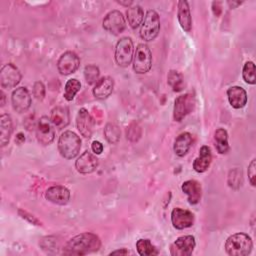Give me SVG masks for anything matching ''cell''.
<instances>
[{
	"label": "cell",
	"mask_w": 256,
	"mask_h": 256,
	"mask_svg": "<svg viewBox=\"0 0 256 256\" xmlns=\"http://www.w3.org/2000/svg\"><path fill=\"white\" fill-rule=\"evenodd\" d=\"M101 241L96 234L84 232L71 238L63 247L65 255H86L98 251Z\"/></svg>",
	"instance_id": "obj_1"
},
{
	"label": "cell",
	"mask_w": 256,
	"mask_h": 256,
	"mask_svg": "<svg viewBox=\"0 0 256 256\" xmlns=\"http://www.w3.org/2000/svg\"><path fill=\"white\" fill-rule=\"evenodd\" d=\"M253 247L252 240L245 233H235L229 236L225 242V250L231 256L248 255Z\"/></svg>",
	"instance_id": "obj_2"
},
{
	"label": "cell",
	"mask_w": 256,
	"mask_h": 256,
	"mask_svg": "<svg viewBox=\"0 0 256 256\" xmlns=\"http://www.w3.org/2000/svg\"><path fill=\"white\" fill-rule=\"evenodd\" d=\"M81 148V140L79 136L72 131H64L58 140V149L62 157L72 159L76 157Z\"/></svg>",
	"instance_id": "obj_3"
},
{
	"label": "cell",
	"mask_w": 256,
	"mask_h": 256,
	"mask_svg": "<svg viewBox=\"0 0 256 256\" xmlns=\"http://www.w3.org/2000/svg\"><path fill=\"white\" fill-rule=\"evenodd\" d=\"M160 30V18L155 10H148L140 29V37L144 41L154 40Z\"/></svg>",
	"instance_id": "obj_4"
},
{
	"label": "cell",
	"mask_w": 256,
	"mask_h": 256,
	"mask_svg": "<svg viewBox=\"0 0 256 256\" xmlns=\"http://www.w3.org/2000/svg\"><path fill=\"white\" fill-rule=\"evenodd\" d=\"M134 53L133 41L130 37H122L116 44L115 61L121 67H127L132 59Z\"/></svg>",
	"instance_id": "obj_5"
},
{
	"label": "cell",
	"mask_w": 256,
	"mask_h": 256,
	"mask_svg": "<svg viewBox=\"0 0 256 256\" xmlns=\"http://www.w3.org/2000/svg\"><path fill=\"white\" fill-rule=\"evenodd\" d=\"M152 65V54L150 48L146 44H139L136 48L134 59H133V69L138 74L147 73L151 69Z\"/></svg>",
	"instance_id": "obj_6"
},
{
	"label": "cell",
	"mask_w": 256,
	"mask_h": 256,
	"mask_svg": "<svg viewBox=\"0 0 256 256\" xmlns=\"http://www.w3.org/2000/svg\"><path fill=\"white\" fill-rule=\"evenodd\" d=\"M195 107V96L192 93H186L178 96L174 102L173 118L175 121H181Z\"/></svg>",
	"instance_id": "obj_7"
},
{
	"label": "cell",
	"mask_w": 256,
	"mask_h": 256,
	"mask_svg": "<svg viewBox=\"0 0 256 256\" xmlns=\"http://www.w3.org/2000/svg\"><path fill=\"white\" fill-rule=\"evenodd\" d=\"M102 25L106 31L114 35H118L124 31L126 27V22L123 14L120 11L112 10L104 17Z\"/></svg>",
	"instance_id": "obj_8"
},
{
	"label": "cell",
	"mask_w": 256,
	"mask_h": 256,
	"mask_svg": "<svg viewBox=\"0 0 256 256\" xmlns=\"http://www.w3.org/2000/svg\"><path fill=\"white\" fill-rule=\"evenodd\" d=\"M36 137L38 142L42 145H49L54 140V125L47 116H43L39 119L36 126Z\"/></svg>",
	"instance_id": "obj_9"
},
{
	"label": "cell",
	"mask_w": 256,
	"mask_h": 256,
	"mask_svg": "<svg viewBox=\"0 0 256 256\" xmlns=\"http://www.w3.org/2000/svg\"><path fill=\"white\" fill-rule=\"evenodd\" d=\"M195 238L192 235L178 237L170 246V253L173 256H189L195 248Z\"/></svg>",
	"instance_id": "obj_10"
},
{
	"label": "cell",
	"mask_w": 256,
	"mask_h": 256,
	"mask_svg": "<svg viewBox=\"0 0 256 256\" xmlns=\"http://www.w3.org/2000/svg\"><path fill=\"white\" fill-rule=\"evenodd\" d=\"M21 80L19 69L12 63L5 64L0 71V83L3 88L9 89L15 87Z\"/></svg>",
	"instance_id": "obj_11"
},
{
	"label": "cell",
	"mask_w": 256,
	"mask_h": 256,
	"mask_svg": "<svg viewBox=\"0 0 256 256\" xmlns=\"http://www.w3.org/2000/svg\"><path fill=\"white\" fill-rule=\"evenodd\" d=\"M80 65V59L76 53L67 51L63 53L57 62V69L62 75H69L74 73Z\"/></svg>",
	"instance_id": "obj_12"
},
{
	"label": "cell",
	"mask_w": 256,
	"mask_h": 256,
	"mask_svg": "<svg viewBox=\"0 0 256 256\" xmlns=\"http://www.w3.org/2000/svg\"><path fill=\"white\" fill-rule=\"evenodd\" d=\"M11 102L13 109L18 113L26 112L31 105V96L26 87H18L12 92Z\"/></svg>",
	"instance_id": "obj_13"
},
{
	"label": "cell",
	"mask_w": 256,
	"mask_h": 256,
	"mask_svg": "<svg viewBox=\"0 0 256 256\" xmlns=\"http://www.w3.org/2000/svg\"><path fill=\"white\" fill-rule=\"evenodd\" d=\"M171 222L173 227L182 230L191 227L194 223V215L191 211L181 208H174L171 212Z\"/></svg>",
	"instance_id": "obj_14"
},
{
	"label": "cell",
	"mask_w": 256,
	"mask_h": 256,
	"mask_svg": "<svg viewBox=\"0 0 256 256\" xmlns=\"http://www.w3.org/2000/svg\"><path fill=\"white\" fill-rule=\"evenodd\" d=\"M76 126L80 134L85 138H90L93 133L94 121L87 109H79L76 116Z\"/></svg>",
	"instance_id": "obj_15"
},
{
	"label": "cell",
	"mask_w": 256,
	"mask_h": 256,
	"mask_svg": "<svg viewBox=\"0 0 256 256\" xmlns=\"http://www.w3.org/2000/svg\"><path fill=\"white\" fill-rule=\"evenodd\" d=\"M98 166V158L90 151L83 152L75 162L76 170L81 174H89L96 170Z\"/></svg>",
	"instance_id": "obj_16"
},
{
	"label": "cell",
	"mask_w": 256,
	"mask_h": 256,
	"mask_svg": "<svg viewBox=\"0 0 256 256\" xmlns=\"http://www.w3.org/2000/svg\"><path fill=\"white\" fill-rule=\"evenodd\" d=\"M45 198L51 203L57 205H65L70 199L69 190L61 185H55L49 187L45 192Z\"/></svg>",
	"instance_id": "obj_17"
},
{
	"label": "cell",
	"mask_w": 256,
	"mask_h": 256,
	"mask_svg": "<svg viewBox=\"0 0 256 256\" xmlns=\"http://www.w3.org/2000/svg\"><path fill=\"white\" fill-rule=\"evenodd\" d=\"M114 88V80L109 76L102 77L97 81L93 88V95L97 99H106L110 96Z\"/></svg>",
	"instance_id": "obj_18"
},
{
	"label": "cell",
	"mask_w": 256,
	"mask_h": 256,
	"mask_svg": "<svg viewBox=\"0 0 256 256\" xmlns=\"http://www.w3.org/2000/svg\"><path fill=\"white\" fill-rule=\"evenodd\" d=\"M230 105L235 109L243 108L247 103V93L240 86H232L227 90Z\"/></svg>",
	"instance_id": "obj_19"
},
{
	"label": "cell",
	"mask_w": 256,
	"mask_h": 256,
	"mask_svg": "<svg viewBox=\"0 0 256 256\" xmlns=\"http://www.w3.org/2000/svg\"><path fill=\"white\" fill-rule=\"evenodd\" d=\"M182 191L187 195L188 202L192 205L197 204L201 198V184L196 180H187L182 184Z\"/></svg>",
	"instance_id": "obj_20"
},
{
	"label": "cell",
	"mask_w": 256,
	"mask_h": 256,
	"mask_svg": "<svg viewBox=\"0 0 256 256\" xmlns=\"http://www.w3.org/2000/svg\"><path fill=\"white\" fill-rule=\"evenodd\" d=\"M211 161H212L211 150L208 146L204 145L199 150V156L193 162V168L196 172L203 173L209 168Z\"/></svg>",
	"instance_id": "obj_21"
},
{
	"label": "cell",
	"mask_w": 256,
	"mask_h": 256,
	"mask_svg": "<svg viewBox=\"0 0 256 256\" xmlns=\"http://www.w3.org/2000/svg\"><path fill=\"white\" fill-rule=\"evenodd\" d=\"M177 17H178V22H179L181 28L184 31L189 32L192 28V17H191L189 4L187 1L182 0V1L178 2Z\"/></svg>",
	"instance_id": "obj_22"
},
{
	"label": "cell",
	"mask_w": 256,
	"mask_h": 256,
	"mask_svg": "<svg viewBox=\"0 0 256 256\" xmlns=\"http://www.w3.org/2000/svg\"><path fill=\"white\" fill-rule=\"evenodd\" d=\"M50 120L54 125V127L58 129H62L66 127L69 124V120H70L68 108L64 106H57L53 108V110L51 111Z\"/></svg>",
	"instance_id": "obj_23"
},
{
	"label": "cell",
	"mask_w": 256,
	"mask_h": 256,
	"mask_svg": "<svg viewBox=\"0 0 256 256\" xmlns=\"http://www.w3.org/2000/svg\"><path fill=\"white\" fill-rule=\"evenodd\" d=\"M192 135L188 132H183L179 136H177L173 146L175 154L179 157H183L184 155H186L192 145Z\"/></svg>",
	"instance_id": "obj_24"
},
{
	"label": "cell",
	"mask_w": 256,
	"mask_h": 256,
	"mask_svg": "<svg viewBox=\"0 0 256 256\" xmlns=\"http://www.w3.org/2000/svg\"><path fill=\"white\" fill-rule=\"evenodd\" d=\"M12 120L8 114H2L0 116V143L1 146L8 144L12 133Z\"/></svg>",
	"instance_id": "obj_25"
},
{
	"label": "cell",
	"mask_w": 256,
	"mask_h": 256,
	"mask_svg": "<svg viewBox=\"0 0 256 256\" xmlns=\"http://www.w3.org/2000/svg\"><path fill=\"white\" fill-rule=\"evenodd\" d=\"M127 20L131 28L136 29L140 24H142L144 19V11L141 6L135 5L128 8L127 12Z\"/></svg>",
	"instance_id": "obj_26"
},
{
	"label": "cell",
	"mask_w": 256,
	"mask_h": 256,
	"mask_svg": "<svg viewBox=\"0 0 256 256\" xmlns=\"http://www.w3.org/2000/svg\"><path fill=\"white\" fill-rule=\"evenodd\" d=\"M214 140H215V147L220 154H224L229 150L228 144V134L227 131L223 128L216 129L214 133Z\"/></svg>",
	"instance_id": "obj_27"
},
{
	"label": "cell",
	"mask_w": 256,
	"mask_h": 256,
	"mask_svg": "<svg viewBox=\"0 0 256 256\" xmlns=\"http://www.w3.org/2000/svg\"><path fill=\"white\" fill-rule=\"evenodd\" d=\"M136 248L141 256H151V255H157L159 252L155 248L154 245H152L151 241L149 239H139L136 242Z\"/></svg>",
	"instance_id": "obj_28"
},
{
	"label": "cell",
	"mask_w": 256,
	"mask_h": 256,
	"mask_svg": "<svg viewBox=\"0 0 256 256\" xmlns=\"http://www.w3.org/2000/svg\"><path fill=\"white\" fill-rule=\"evenodd\" d=\"M81 88V83L79 80L72 78L69 79L65 84V90H64V98L67 101H72L77 94V92Z\"/></svg>",
	"instance_id": "obj_29"
},
{
	"label": "cell",
	"mask_w": 256,
	"mask_h": 256,
	"mask_svg": "<svg viewBox=\"0 0 256 256\" xmlns=\"http://www.w3.org/2000/svg\"><path fill=\"white\" fill-rule=\"evenodd\" d=\"M167 81L173 91L179 92L183 89V77L178 71L170 70L167 76Z\"/></svg>",
	"instance_id": "obj_30"
},
{
	"label": "cell",
	"mask_w": 256,
	"mask_h": 256,
	"mask_svg": "<svg viewBox=\"0 0 256 256\" xmlns=\"http://www.w3.org/2000/svg\"><path fill=\"white\" fill-rule=\"evenodd\" d=\"M104 136L109 143L115 144L120 139V129L117 125L108 123L104 128Z\"/></svg>",
	"instance_id": "obj_31"
},
{
	"label": "cell",
	"mask_w": 256,
	"mask_h": 256,
	"mask_svg": "<svg viewBox=\"0 0 256 256\" xmlns=\"http://www.w3.org/2000/svg\"><path fill=\"white\" fill-rule=\"evenodd\" d=\"M255 64L252 61H247L242 70V77L244 81L248 84H255L256 82V76H255Z\"/></svg>",
	"instance_id": "obj_32"
},
{
	"label": "cell",
	"mask_w": 256,
	"mask_h": 256,
	"mask_svg": "<svg viewBox=\"0 0 256 256\" xmlns=\"http://www.w3.org/2000/svg\"><path fill=\"white\" fill-rule=\"evenodd\" d=\"M100 71L96 65L89 64L84 68V77L88 84H96L99 80Z\"/></svg>",
	"instance_id": "obj_33"
},
{
	"label": "cell",
	"mask_w": 256,
	"mask_h": 256,
	"mask_svg": "<svg viewBox=\"0 0 256 256\" xmlns=\"http://www.w3.org/2000/svg\"><path fill=\"white\" fill-rule=\"evenodd\" d=\"M33 95L38 100H42L45 97V86H44V84L42 82L37 81V82L34 83Z\"/></svg>",
	"instance_id": "obj_34"
},
{
	"label": "cell",
	"mask_w": 256,
	"mask_h": 256,
	"mask_svg": "<svg viewBox=\"0 0 256 256\" xmlns=\"http://www.w3.org/2000/svg\"><path fill=\"white\" fill-rule=\"evenodd\" d=\"M248 178L252 186L256 185V160L253 159L248 166Z\"/></svg>",
	"instance_id": "obj_35"
},
{
	"label": "cell",
	"mask_w": 256,
	"mask_h": 256,
	"mask_svg": "<svg viewBox=\"0 0 256 256\" xmlns=\"http://www.w3.org/2000/svg\"><path fill=\"white\" fill-rule=\"evenodd\" d=\"M18 213L21 215V217H22V218H24V219L28 220L30 223L35 224V225H41V224H40V222H39V221H38V220H37L33 215L28 214L27 212L22 211V210H19V211H18Z\"/></svg>",
	"instance_id": "obj_36"
},
{
	"label": "cell",
	"mask_w": 256,
	"mask_h": 256,
	"mask_svg": "<svg viewBox=\"0 0 256 256\" xmlns=\"http://www.w3.org/2000/svg\"><path fill=\"white\" fill-rule=\"evenodd\" d=\"M91 148H92V151L95 153V154H101L103 152V144L99 141H93L92 142V145H91Z\"/></svg>",
	"instance_id": "obj_37"
},
{
	"label": "cell",
	"mask_w": 256,
	"mask_h": 256,
	"mask_svg": "<svg viewBox=\"0 0 256 256\" xmlns=\"http://www.w3.org/2000/svg\"><path fill=\"white\" fill-rule=\"evenodd\" d=\"M129 252L128 250L122 248V249H119V250H115V251H112L110 253V255H116V254H120V255H127Z\"/></svg>",
	"instance_id": "obj_38"
},
{
	"label": "cell",
	"mask_w": 256,
	"mask_h": 256,
	"mask_svg": "<svg viewBox=\"0 0 256 256\" xmlns=\"http://www.w3.org/2000/svg\"><path fill=\"white\" fill-rule=\"evenodd\" d=\"M24 140H25V137L23 136L22 133H19V134L16 136V141H17L18 143H22Z\"/></svg>",
	"instance_id": "obj_39"
},
{
	"label": "cell",
	"mask_w": 256,
	"mask_h": 256,
	"mask_svg": "<svg viewBox=\"0 0 256 256\" xmlns=\"http://www.w3.org/2000/svg\"><path fill=\"white\" fill-rule=\"evenodd\" d=\"M242 2H239V1H237V2H235V1H228V4L230 5V7L231 8H236L238 5H240Z\"/></svg>",
	"instance_id": "obj_40"
},
{
	"label": "cell",
	"mask_w": 256,
	"mask_h": 256,
	"mask_svg": "<svg viewBox=\"0 0 256 256\" xmlns=\"http://www.w3.org/2000/svg\"><path fill=\"white\" fill-rule=\"evenodd\" d=\"M0 95H1V106H4V104H5V94L1 91L0 92Z\"/></svg>",
	"instance_id": "obj_41"
},
{
	"label": "cell",
	"mask_w": 256,
	"mask_h": 256,
	"mask_svg": "<svg viewBox=\"0 0 256 256\" xmlns=\"http://www.w3.org/2000/svg\"><path fill=\"white\" fill-rule=\"evenodd\" d=\"M118 3H120V4H122V5H126V6H128V5H131V4H132V1H128V2H122V1H118Z\"/></svg>",
	"instance_id": "obj_42"
}]
</instances>
